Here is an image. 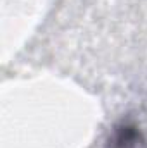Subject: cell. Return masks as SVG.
Here are the masks:
<instances>
[{"mask_svg":"<svg viewBox=\"0 0 147 148\" xmlns=\"http://www.w3.org/2000/svg\"><path fill=\"white\" fill-rule=\"evenodd\" d=\"M146 140L135 124L121 122L112 129L107 148H144Z\"/></svg>","mask_w":147,"mask_h":148,"instance_id":"obj_1","label":"cell"}]
</instances>
